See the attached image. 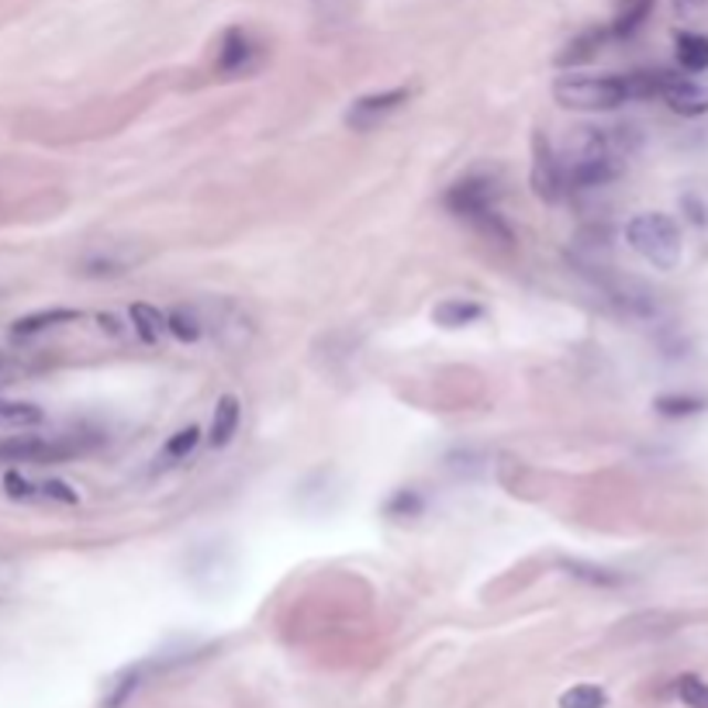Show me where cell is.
I'll list each match as a JSON object with an SVG mask.
<instances>
[{"mask_svg": "<svg viewBox=\"0 0 708 708\" xmlns=\"http://www.w3.org/2000/svg\"><path fill=\"white\" fill-rule=\"evenodd\" d=\"M630 128H578V139L570 142V156L563 162V183L574 194L598 190L619 180L625 167V152L633 149Z\"/></svg>", "mask_w": 708, "mask_h": 708, "instance_id": "6da1fadb", "label": "cell"}, {"mask_svg": "<svg viewBox=\"0 0 708 708\" xmlns=\"http://www.w3.org/2000/svg\"><path fill=\"white\" fill-rule=\"evenodd\" d=\"M498 201H501V180L487 170H474L467 177H459L443 194L446 211L456 214L459 222H467L484 239L498 242V246H511L515 232L505 222V214L498 211Z\"/></svg>", "mask_w": 708, "mask_h": 708, "instance_id": "7a4b0ae2", "label": "cell"}, {"mask_svg": "<svg viewBox=\"0 0 708 708\" xmlns=\"http://www.w3.org/2000/svg\"><path fill=\"white\" fill-rule=\"evenodd\" d=\"M553 97L570 112H615L630 101V87H625V73H567L557 76Z\"/></svg>", "mask_w": 708, "mask_h": 708, "instance_id": "3957f363", "label": "cell"}, {"mask_svg": "<svg viewBox=\"0 0 708 708\" xmlns=\"http://www.w3.org/2000/svg\"><path fill=\"white\" fill-rule=\"evenodd\" d=\"M625 242L657 270H674L685 253V242H680V229L674 218L661 211H646L636 214L630 225H625Z\"/></svg>", "mask_w": 708, "mask_h": 708, "instance_id": "277c9868", "label": "cell"}, {"mask_svg": "<svg viewBox=\"0 0 708 708\" xmlns=\"http://www.w3.org/2000/svg\"><path fill=\"white\" fill-rule=\"evenodd\" d=\"M80 443L56 435V440H42V435H11V440H0V463H60L76 456Z\"/></svg>", "mask_w": 708, "mask_h": 708, "instance_id": "5b68a950", "label": "cell"}, {"mask_svg": "<svg viewBox=\"0 0 708 708\" xmlns=\"http://www.w3.org/2000/svg\"><path fill=\"white\" fill-rule=\"evenodd\" d=\"M532 194L547 204H557L567 194V183H563V162L557 159L547 131H532Z\"/></svg>", "mask_w": 708, "mask_h": 708, "instance_id": "8992f818", "label": "cell"}, {"mask_svg": "<svg viewBox=\"0 0 708 708\" xmlns=\"http://www.w3.org/2000/svg\"><path fill=\"white\" fill-rule=\"evenodd\" d=\"M408 97H412V91H408V87L367 94V97H360V101H352V107L346 112V125H349L352 131H373L380 121H388V118L398 112V107H404Z\"/></svg>", "mask_w": 708, "mask_h": 708, "instance_id": "52a82bcc", "label": "cell"}, {"mask_svg": "<svg viewBox=\"0 0 708 708\" xmlns=\"http://www.w3.org/2000/svg\"><path fill=\"white\" fill-rule=\"evenodd\" d=\"M661 97L667 101V107L674 115H685V118L708 115V80H701L698 73H691V76L670 73Z\"/></svg>", "mask_w": 708, "mask_h": 708, "instance_id": "ba28073f", "label": "cell"}, {"mask_svg": "<svg viewBox=\"0 0 708 708\" xmlns=\"http://www.w3.org/2000/svg\"><path fill=\"white\" fill-rule=\"evenodd\" d=\"M256 66V45L246 29H225L218 42V73L222 76H242Z\"/></svg>", "mask_w": 708, "mask_h": 708, "instance_id": "9c48e42d", "label": "cell"}, {"mask_svg": "<svg viewBox=\"0 0 708 708\" xmlns=\"http://www.w3.org/2000/svg\"><path fill=\"white\" fill-rule=\"evenodd\" d=\"M609 39H612L609 29H584L581 35H574V39H570V42L557 52V66L570 70V66L591 63V60L598 56V52H602V45H605Z\"/></svg>", "mask_w": 708, "mask_h": 708, "instance_id": "30bf717a", "label": "cell"}, {"mask_svg": "<svg viewBox=\"0 0 708 708\" xmlns=\"http://www.w3.org/2000/svg\"><path fill=\"white\" fill-rule=\"evenodd\" d=\"M477 318H484V305L474 302V297H446L432 308V321L443 325V329H463V325H474Z\"/></svg>", "mask_w": 708, "mask_h": 708, "instance_id": "8fae6325", "label": "cell"}, {"mask_svg": "<svg viewBox=\"0 0 708 708\" xmlns=\"http://www.w3.org/2000/svg\"><path fill=\"white\" fill-rule=\"evenodd\" d=\"M239 419H242V404L235 394H222L218 398V408H214V419H211V446L214 450H225L232 443V435L239 429Z\"/></svg>", "mask_w": 708, "mask_h": 708, "instance_id": "7c38bea8", "label": "cell"}, {"mask_svg": "<svg viewBox=\"0 0 708 708\" xmlns=\"http://www.w3.org/2000/svg\"><path fill=\"white\" fill-rule=\"evenodd\" d=\"M649 11H653V0H622L615 21L609 24V35L619 39V42L622 39H633L643 29V24H646Z\"/></svg>", "mask_w": 708, "mask_h": 708, "instance_id": "4fadbf2b", "label": "cell"}, {"mask_svg": "<svg viewBox=\"0 0 708 708\" xmlns=\"http://www.w3.org/2000/svg\"><path fill=\"white\" fill-rule=\"evenodd\" d=\"M677 63L685 73H705L708 70V35L680 32L677 35Z\"/></svg>", "mask_w": 708, "mask_h": 708, "instance_id": "5bb4252c", "label": "cell"}, {"mask_svg": "<svg viewBox=\"0 0 708 708\" xmlns=\"http://www.w3.org/2000/svg\"><path fill=\"white\" fill-rule=\"evenodd\" d=\"M560 567H563L574 581H584V584H591V588H619V584H625V578L619 574V570L598 567V563H588V560H563Z\"/></svg>", "mask_w": 708, "mask_h": 708, "instance_id": "9a60e30c", "label": "cell"}, {"mask_svg": "<svg viewBox=\"0 0 708 708\" xmlns=\"http://www.w3.org/2000/svg\"><path fill=\"white\" fill-rule=\"evenodd\" d=\"M76 318H80V311H73V308H49V311H35V315H24V318H18L11 332H14L18 339H24V336L45 332V329H52V325L76 321Z\"/></svg>", "mask_w": 708, "mask_h": 708, "instance_id": "2e32d148", "label": "cell"}, {"mask_svg": "<svg viewBox=\"0 0 708 708\" xmlns=\"http://www.w3.org/2000/svg\"><path fill=\"white\" fill-rule=\"evenodd\" d=\"M131 329L139 332L142 342H159V332L167 329V315H162L159 308L139 302V305H131Z\"/></svg>", "mask_w": 708, "mask_h": 708, "instance_id": "e0dca14e", "label": "cell"}, {"mask_svg": "<svg viewBox=\"0 0 708 708\" xmlns=\"http://www.w3.org/2000/svg\"><path fill=\"white\" fill-rule=\"evenodd\" d=\"M705 398L701 394H661L653 401V408L664 415V419H691L698 412H705Z\"/></svg>", "mask_w": 708, "mask_h": 708, "instance_id": "ac0fdd59", "label": "cell"}, {"mask_svg": "<svg viewBox=\"0 0 708 708\" xmlns=\"http://www.w3.org/2000/svg\"><path fill=\"white\" fill-rule=\"evenodd\" d=\"M384 511L391 515V519H419V515L425 511V498L415 492V487H401V492H394L388 498Z\"/></svg>", "mask_w": 708, "mask_h": 708, "instance_id": "d6986e66", "label": "cell"}, {"mask_svg": "<svg viewBox=\"0 0 708 708\" xmlns=\"http://www.w3.org/2000/svg\"><path fill=\"white\" fill-rule=\"evenodd\" d=\"M167 329H170L180 342H198L201 332H204V329H201V318H198L194 311H190V308H183V305L173 308V311L167 315Z\"/></svg>", "mask_w": 708, "mask_h": 708, "instance_id": "ffe728a7", "label": "cell"}, {"mask_svg": "<svg viewBox=\"0 0 708 708\" xmlns=\"http://www.w3.org/2000/svg\"><path fill=\"white\" fill-rule=\"evenodd\" d=\"M674 695L688 708H708V680H701L698 674H680L674 680Z\"/></svg>", "mask_w": 708, "mask_h": 708, "instance_id": "44dd1931", "label": "cell"}, {"mask_svg": "<svg viewBox=\"0 0 708 708\" xmlns=\"http://www.w3.org/2000/svg\"><path fill=\"white\" fill-rule=\"evenodd\" d=\"M605 705H609V695L598 685H574L560 695V708H605Z\"/></svg>", "mask_w": 708, "mask_h": 708, "instance_id": "7402d4cb", "label": "cell"}, {"mask_svg": "<svg viewBox=\"0 0 708 708\" xmlns=\"http://www.w3.org/2000/svg\"><path fill=\"white\" fill-rule=\"evenodd\" d=\"M0 422L4 425H39L42 422V412L35 404H24V401H0Z\"/></svg>", "mask_w": 708, "mask_h": 708, "instance_id": "603a6c76", "label": "cell"}, {"mask_svg": "<svg viewBox=\"0 0 708 708\" xmlns=\"http://www.w3.org/2000/svg\"><path fill=\"white\" fill-rule=\"evenodd\" d=\"M198 443H201L198 425H187V429H180V432L170 435V443L162 446V456H167V459H183V456H190V453L198 450Z\"/></svg>", "mask_w": 708, "mask_h": 708, "instance_id": "cb8c5ba5", "label": "cell"}, {"mask_svg": "<svg viewBox=\"0 0 708 708\" xmlns=\"http://www.w3.org/2000/svg\"><path fill=\"white\" fill-rule=\"evenodd\" d=\"M4 487H8V495H11L14 501H29V498L39 495L35 484H32L29 477H21L18 471H8V474H4Z\"/></svg>", "mask_w": 708, "mask_h": 708, "instance_id": "d4e9b609", "label": "cell"}, {"mask_svg": "<svg viewBox=\"0 0 708 708\" xmlns=\"http://www.w3.org/2000/svg\"><path fill=\"white\" fill-rule=\"evenodd\" d=\"M39 492L45 495V498H56V501H63V505H76L80 501V495L73 492L70 484H63V480H45Z\"/></svg>", "mask_w": 708, "mask_h": 708, "instance_id": "484cf974", "label": "cell"}, {"mask_svg": "<svg viewBox=\"0 0 708 708\" xmlns=\"http://www.w3.org/2000/svg\"><path fill=\"white\" fill-rule=\"evenodd\" d=\"M670 8L677 18H698L701 11H708V0H670Z\"/></svg>", "mask_w": 708, "mask_h": 708, "instance_id": "4316f807", "label": "cell"}, {"mask_svg": "<svg viewBox=\"0 0 708 708\" xmlns=\"http://www.w3.org/2000/svg\"><path fill=\"white\" fill-rule=\"evenodd\" d=\"M97 321H101V329H107L112 336H118L121 329H118V318L115 315H97Z\"/></svg>", "mask_w": 708, "mask_h": 708, "instance_id": "83f0119b", "label": "cell"}]
</instances>
